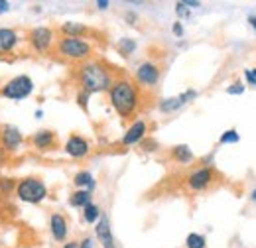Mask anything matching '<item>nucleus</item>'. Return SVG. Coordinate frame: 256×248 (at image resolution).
<instances>
[{
    "instance_id": "21",
    "label": "nucleus",
    "mask_w": 256,
    "mask_h": 248,
    "mask_svg": "<svg viewBox=\"0 0 256 248\" xmlns=\"http://www.w3.org/2000/svg\"><path fill=\"white\" fill-rule=\"evenodd\" d=\"M136 48H138V44H136V40H132V38H122V40H118V44H116V52H118L122 58H130V56L136 52Z\"/></svg>"
},
{
    "instance_id": "8",
    "label": "nucleus",
    "mask_w": 256,
    "mask_h": 248,
    "mask_svg": "<svg viewBox=\"0 0 256 248\" xmlns=\"http://www.w3.org/2000/svg\"><path fill=\"white\" fill-rule=\"evenodd\" d=\"M219 174L215 172V168H207V166H201L197 170H193L192 174L186 178V187L193 191V193H201V191H207L209 187H213L219 182Z\"/></svg>"
},
{
    "instance_id": "12",
    "label": "nucleus",
    "mask_w": 256,
    "mask_h": 248,
    "mask_svg": "<svg viewBox=\"0 0 256 248\" xmlns=\"http://www.w3.org/2000/svg\"><path fill=\"white\" fill-rule=\"evenodd\" d=\"M197 96H199V93L195 89H188V91H184V93L178 94V96L162 98L160 102H158V108H160V112H164V114H172V112L180 110L182 106H186L188 102H192L193 98H197Z\"/></svg>"
},
{
    "instance_id": "37",
    "label": "nucleus",
    "mask_w": 256,
    "mask_h": 248,
    "mask_svg": "<svg viewBox=\"0 0 256 248\" xmlns=\"http://www.w3.org/2000/svg\"><path fill=\"white\" fill-rule=\"evenodd\" d=\"M62 248H79V240H65Z\"/></svg>"
},
{
    "instance_id": "34",
    "label": "nucleus",
    "mask_w": 256,
    "mask_h": 248,
    "mask_svg": "<svg viewBox=\"0 0 256 248\" xmlns=\"http://www.w3.org/2000/svg\"><path fill=\"white\" fill-rule=\"evenodd\" d=\"M8 158H10V154H8V152H6V150L0 146V166H4V164L8 162Z\"/></svg>"
},
{
    "instance_id": "38",
    "label": "nucleus",
    "mask_w": 256,
    "mask_h": 248,
    "mask_svg": "<svg viewBox=\"0 0 256 248\" xmlns=\"http://www.w3.org/2000/svg\"><path fill=\"white\" fill-rule=\"evenodd\" d=\"M248 24H250V28L256 32V16L254 14H250V16H248Z\"/></svg>"
},
{
    "instance_id": "16",
    "label": "nucleus",
    "mask_w": 256,
    "mask_h": 248,
    "mask_svg": "<svg viewBox=\"0 0 256 248\" xmlns=\"http://www.w3.org/2000/svg\"><path fill=\"white\" fill-rule=\"evenodd\" d=\"M20 42L22 38L14 28H0V54H12Z\"/></svg>"
},
{
    "instance_id": "26",
    "label": "nucleus",
    "mask_w": 256,
    "mask_h": 248,
    "mask_svg": "<svg viewBox=\"0 0 256 248\" xmlns=\"http://www.w3.org/2000/svg\"><path fill=\"white\" fill-rule=\"evenodd\" d=\"M89 98H91V94L85 93V91H77V96H75V100H77V104L87 112L89 110Z\"/></svg>"
},
{
    "instance_id": "32",
    "label": "nucleus",
    "mask_w": 256,
    "mask_h": 248,
    "mask_svg": "<svg viewBox=\"0 0 256 248\" xmlns=\"http://www.w3.org/2000/svg\"><path fill=\"white\" fill-rule=\"evenodd\" d=\"M10 8H12V6H10V2H8V0H0V14H8V12H10Z\"/></svg>"
},
{
    "instance_id": "31",
    "label": "nucleus",
    "mask_w": 256,
    "mask_h": 248,
    "mask_svg": "<svg viewBox=\"0 0 256 248\" xmlns=\"http://www.w3.org/2000/svg\"><path fill=\"white\" fill-rule=\"evenodd\" d=\"M124 20H126L130 26H136V22H138V14L132 12V10H128L126 14H124Z\"/></svg>"
},
{
    "instance_id": "5",
    "label": "nucleus",
    "mask_w": 256,
    "mask_h": 248,
    "mask_svg": "<svg viewBox=\"0 0 256 248\" xmlns=\"http://www.w3.org/2000/svg\"><path fill=\"white\" fill-rule=\"evenodd\" d=\"M34 81L30 75H16L0 87V96L8 100H24L34 93Z\"/></svg>"
},
{
    "instance_id": "7",
    "label": "nucleus",
    "mask_w": 256,
    "mask_h": 248,
    "mask_svg": "<svg viewBox=\"0 0 256 248\" xmlns=\"http://www.w3.org/2000/svg\"><path fill=\"white\" fill-rule=\"evenodd\" d=\"M162 79V65L152 60H146L142 62L136 71H134V83L144 91V89H154L158 87Z\"/></svg>"
},
{
    "instance_id": "19",
    "label": "nucleus",
    "mask_w": 256,
    "mask_h": 248,
    "mask_svg": "<svg viewBox=\"0 0 256 248\" xmlns=\"http://www.w3.org/2000/svg\"><path fill=\"white\" fill-rule=\"evenodd\" d=\"M73 186L77 187V189H87V191L93 193L96 187V182H95V178H93L91 172H87V170H79V172L73 176Z\"/></svg>"
},
{
    "instance_id": "3",
    "label": "nucleus",
    "mask_w": 256,
    "mask_h": 248,
    "mask_svg": "<svg viewBox=\"0 0 256 248\" xmlns=\"http://www.w3.org/2000/svg\"><path fill=\"white\" fill-rule=\"evenodd\" d=\"M54 52L60 60L73 63H85L95 60V46L85 38H58Z\"/></svg>"
},
{
    "instance_id": "13",
    "label": "nucleus",
    "mask_w": 256,
    "mask_h": 248,
    "mask_svg": "<svg viewBox=\"0 0 256 248\" xmlns=\"http://www.w3.org/2000/svg\"><path fill=\"white\" fill-rule=\"evenodd\" d=\"M30 144L38 152H48V150L58 146V134L54 130H50V128H42V130L34 132L30 136Z\"/></svg>"
},
{
    "instance_id": "41",
    "label": "nucleus",
    "mask_w": 256,
    "mask_h": 248,
    "mask_svg": "<svg viewBox=\"0 0 256 248\" xmlns=\"http://www.w3.org/2000/svg\"><path fill=\"white\" fill-rule=\"evenodd\" d=\"M250 73H252V75H254V79H256V67H254V69H250Z\"/></svg>"
},
{
    "instance_id": "11",
    "label": "nucleus",
    "mask_w": 256,
    "mask_h": 248,
    "mask_svg": "<svg viewBox=\"0 0 256 248\" xmlns=\"http://www.w3.org/2000/svg\"><path fill=\"white\" fill-rule=\"evenodd\" d=\"M24 144V134L12 126V124H4L0 128V146L10 154V152H16L20 150V146Z\"/></svg>"
},
{
    "instance_id": "29",
    "label": "nucleus",
    "mask_w": 256,
    "mask_h": 248,
    "mask_svg": "<svg viewBox=\"0 0 256 248\" xmlns=\"http://www.w3.org/2000/svg\"><path fill=\"white\" fill-rule=\"evenodd\" d=\"M226 93L228 94H242L244 93V85H242V83H232L230 87H226Z\"/></svg>"
},
{
    "instance_id": "20",
    "label": "nucleus",
    "mask_w": 256,
    "mask_h": 248,
    "mask_svg": "<svg viewBox=\"0 0 256 248\" xmlns=\"http://www.w3.org/2000/svg\"><path fill=\"white\" fill-rule=\"evenodd\" d=\"M89 203H93V193L87 189H75L69 195V205L75 209H85Z\"/></svg>"
},
{
    "instance_id": "23",
    "label": "nucleus",
    "mask_w": 256,
    "mask_h": 248,
    "mask_svg": "<svg viewBox=\"0 0 256 248\" xmlns=\"http://www.w3.org/2000/svg\"><path fill=\"white\" fill-rule=\"evenodd\" d=\"M207 246V238L199 232H190L186 238V248H205Z\"/></svg>"
},
{
    "instance_id": "4",
    "label": "nucleus",
    "mask_w": 256,
    "mask_h": 248,
    "mask_svg": "<svg viewBox=\"0 0 256 248\" xmlns=\"http://www.w3.org/2000/svg\"><path fill=\"white\" fill-rule=\"evenodd\" d=\"M50 191L48 186L40 180V178H24V180H18V186H16V197L22 201V203H28V205H40L48 199Z\"/></svg>"
},
{
    "instance_id": "28",
    "label": "nucleus",
    "mask_w": 256,
    "mask_h": 248,
    "mask_svg": "<svg viewBox=\"0 0 256 248\" xmlns=\"http://www.w3.org/2000/svg\"><path fill=\"white\" fill-rule=\"evenodd\" d=\"M176 14H178L180 18H190L192 12H190V8H188L184 2H178V4H176Z\"/></svg>"
},
{
    "instance_id": "22",
    "label": "nucleus",
    "mask_w": 256,
    "mask_h": 248,
    "mask_svg": "<svg viewBox=\"0 0 256 248\" xmlns=\"http://www.w3.org/2000/svg\"><path fill=\"white\" fill-rule=\"evenodd\" d=\"M102 217V211L96 203H89L85 209H83V220L87 224H96V220Z\"/></svg>"
},
{
    "instance_id": "9",
    "label": "nucleus",
    "mask_w": 256,
    "mask_h": 248,
    "mask_svg": "<svg viewBox=\"0 0 256 248\" xmlns=\"http://www.w3.org/2000/svg\"><path fill=\"white\" fill-rule=\"evenodd\" d=\"M64 152L73 160H83L91 154V142L81 134H71L64 144Z\"/></svg>"
},
{
    "instance_id": "40",
    "label": "nucleus",
    "mask_w": 256,
    "mask_h": 248,
    "mask_svg": "<svg viewBox=\"0 0 256 248\" xmlns=\"http://www.w3.org/2000/svg\"><path fill=\"white\" fill-rule=\"evenodd\" d=\"M250 201H252V203H256V187L250 191Z\"/></svg>"
},
{
    "instance_id": "6",
    "label": "nucleus",
    "mask_w": 256,
    "mask_h": 248,
    "mask_svg": "<svg viewBox=\"0 0 256 248\" xmlns=\"http://www.w3.org/2000/svg\"><path fill=\"white\" fill-rule=\"evenodd\" d=\"M26 42H28V46H30L34 54L46 56L56 46V32L48 28V26H34L26 36Z\"/></svg>"
},
{
    "instance_id": "39",
    "label": "nucleus",
    "mask_w": 256,
    "mask_h": 248,
    "mask_svg": "<svg viewBox=\"0 0 256 248\" xmlns=\"http://www.w3.org/2000/svg\"><path fill=\"white\" fill-rule=\"evenodd\" d=\"M34 116H36V118H44V110H42V108H38V110L34 112Z\"/></svg>"
},
{
    "instance_id": "33",
    "label": "nucleus",
    "mask_w": 256,
    "mask_h": 248,
    "mask_svg": "<svg viewBox=\"0 0 256 248\" xmlns=\"http://www.w3.org/2000/svg\"><path fill=\"white\" fill-rule=\"evenodd\" d=\"M244 79H246V81H248L252 87H256V79H254V75L250 73V69H244Z\"/></svg>"
},
{
    "instance_id": "15",
    "label": "nucleus",
    "mask_w": 256,
    "mask_h": 248,
    "mask_svg": "<svg viewBox=\"0 0 256 248\" xmlns=\"http://www.w3.org/2000/svg\"><path fill=\"white\" fill-rule=\"evenodd\" d=\"M50 234L56 242H65L69 234V222L62 213H52L50 215Z\"/></svg>"
},
{
    "instance_id": "25",
    "label": "nucleus",
    "mask_w": 256,
    "mask_h": 248,
    "mask_svg": "<svg viewBox=\"0 0 256 248\" xmlns=\"http://www.w3.org/2000/svg\"><path fill=\"white\" fill-rule=\"evenodd\" d=\"M240 140V136H238V132L234 130V128H230V130H226L221 134V138H219V144H236Z\"/></svg>"
},
{
    "instance_id": "24",
    "label": "nucleus",
    "mask_w": 256,
    "mask_h": 248,
    "mask_svg": "<svg viewBox=\"0 0 256 248\" xmlns=\"http://www.w3.org/2000/svg\"><path fill=\"white\" fill-rule=\"evenodd\" d=\"M16 186H18V180H14V178H0V193L2 195H8V193L16 191Z\"/></svg>"
},
{
    "instance_id": "30",
    "label": "nucleus",
    "mask_w": 256,
    "mask_h": 248,
    "mask_svg": "<svg viewBox=\"0 0 256 248\" xmlns=\"http://www.w3.org/2000/svg\"><path fill=\"white\" fill-rule=\"evenodd\" d=\"M79 248H95V238L93 236H83L79 240Z\"/></svg>"
},
{
    "instance_id": "10",
    "label": "nucleus",
    "mask_w": 256,
    "mask_h": 248,
    "mask_svg": "<svg viewBox=\"0 0 256 248\" xmlns=\"http://www.w3.org/2000/svg\"><path fill=\"white\" fill-rule=\"evenodd\" d=\"M148 136V122L144 118H136L134 122L126 128V132L122 134L120 138V146H136V144H142L144 138Z\"/></svg>"
},
{
    "instance_id": "36",
    "label": "nucleus",
    "mask_w": 256,
    "mask_h": 248,
    "mask_svg": "<svg viewBox=\"0 0 256 248\" xmlns=\"http://www.w3.org/2000/svg\"><path fill=\"white\" fill-rule=\"evenodd\" d=\"M184 4H186L188 8H199V6H201L199 0H184Z\"/></svg>"
},
{
    "instance_id": "27",
    "label": "nucleus",
    "mask_w": 256,
    "mask_h": 248,
    "mask_svg": "<svg viewBox=\"0 0 256 248\" xmlns=\"http://www.w3.org/2000/svg\"><path fill=\"white\" fill-rule=\"evenodd\" d=\"M172 34H174L176 38H184V34H186V28H184L182 20H176V22L172 24Z\"/></svg>"
},
{
    "instance_id": "18",
    "label": "nucleus",
    "mask_w": 256,
    "mask_h": 248,
    "mask_svg": "<svg viewBox=\"0 0 256 248\" xmlns=\"http://www.w3.org/2000/svg\"><path fill=\"white\" fill-rule=\"evenodd\" d=\"M170 158L176 162V164H182V166H188L195 160V154L193 150L188 146V144H178L170 150Z\"/></svg>"
},
{
    "instance_id": "2",
    "label": "nucleus",
    "mask_w": 256,
    "mask_h": 248,
    "mask_svg": "<svg viewBox=\"0 0 256 248\" xmlns=\"http://www.w3.org/2000/svg\"><path fill=\"white\" fill-rule=\"evenodd\" d=\"M75 81L79 85V91H85L89 94L108 93V89L114 81V71L102 60H89V62L77 65Z\"/></svg>"
},
{
    "instance_id": "17",
    "label": "nucleus",
    "mask_w": 256,
    "mask_h": 248,
    "mask_svg": "<svg viewBox=\"0 0 256 248\" xmlns=\"http://www.w3.org/2000/svg\"><path fill=\"white\" fill-rule=\"evenodd\" d=\"M60 34L64 38H85L87 40V36L91 34V28L81 22H64L60 26Z\"/></svg>"
},
{
    "instance_id": "1",
    "label": "nucleus",
    "mask_w": 256,
    "mask_h": 248,
    "mask_svg": "<svg viewBox=\"0 0 256 248\" xmlns=\"http://www.w3.org/2000/svg\"><path fill=\"white\" fill-rule=\"evenodd\" d=\"M108 102L122 120H130L142 108L144 91L134 83V79H130L126 75H118L114 77L108 89Z\"/></svg>"
},
{
    "instance_id": "35",
    "label": "nucleus",
    "mask_w": 256,
    "mask_h": 248,
    "mask_svg": "<svg viewBox=\"0 0 256 248\" xmlns=\"http://www.w3.org/2000/svg\"><path fill=\"white\" fill-rule=\"evenodd\" d=\"M95 4H96V8H98V10H106V8L110 6V2H108V0H96Z\"/></svg>"
},
{
    "instance_id": "14",
    "label": "nucleus",
    "mask_w": 256,
    "mask_h": 248,
    "mask_svg": "<svg viewBox=\"0 0 256 248\" xmlns=\"http://www.w3.org/2000/svg\"><path fill=\"white\" fill-rule=\"evenodd\" d=\"M95 236L102 248H116L114 236H112V228H110V220H108V217H106L104 213H102V217L96 220Z\"/></svg>"
}]
</instances>
